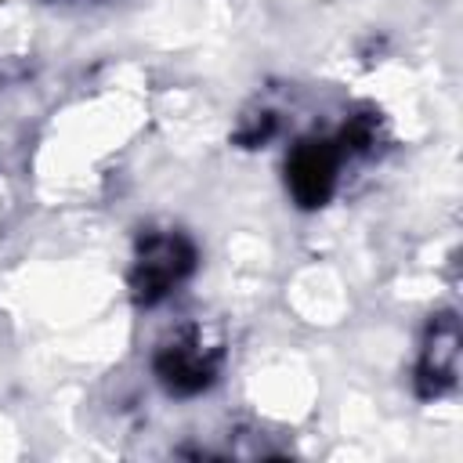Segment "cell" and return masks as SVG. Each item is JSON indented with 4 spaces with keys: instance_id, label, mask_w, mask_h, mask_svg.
<instances>
[{
    "instance_id": "6da1fadb",
    "label": "cell",
    "mask_w": 463,
    "mask_h": 463,
    "mask_svg": "<svg viewBox=\"0 0 463 463\" xmlns=\"http://www.w3.org/2000/svg\"><path fill=\"white\" fill-rule=\"evenodd\" d=\"M195 242L184 232H145L134 246V264H130V293L141 307L163 304L177 286L195 271Z\"/></svg>"
},
{
    "instance_id": "7a4b0ae2",
    "label": "cell",
    "mask_w": 463,
    "mask_h": 463,
    "mask_svg": "<svg viewBox=\"0 0 463 463\" xmlns=\"http://www.w3.org/2000/svg\"><path fill=\"white\" fill-rule=\"evenodd\" d=\"M221 358H224V351H221L217 336H210L203 326H181L156 347L152 373L166 394L195 398L217 380Z\"/></svg>"
},
{
    "instance_id": "3957f363",
    "label": "cell",
    "mask_w": 463,
    "mask_h": 463,
    "mask_svg": "<svg viewBox=\"0 0 463 463\" xmlns=\"http://www.w3.org/2000/svg\"><path fill=\"white\" fill-rule=\"evenodd\" d=\"M340 163H344L340 141H322V137L300 141L286 159V188H289L293 203L304 210L326 206L329 195L336 192Z\"/></svg>"
},
{
    "instance_id": "277c9868",
    "label": "cell",
    "mask_w": 463,
    "mask_h": 463,
    "mask_svg": "<svg viewBox=\"0 0 463 463\" xmlns=\"http://www.w3.org/2000/svg\"><path fill=\"white\" fill-rule=\"evenodd\" d=\"M456 376H459V318L452 311H441L423 329L412 383L416 394L430 402V398H445L456 387Z\"/></svg>"
}]
</instances>
